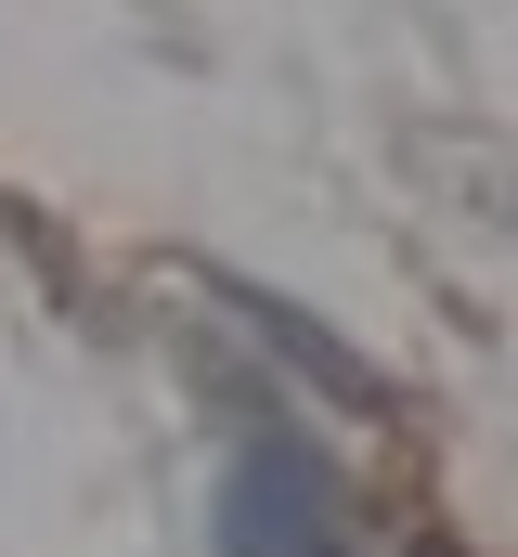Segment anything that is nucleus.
Returning a JSON list of instances; mask_svg holds the SVG:
<instances>
[{"label":"nucleus","instance_id":"obj_1","mask_svg":"<svg viewBox=\"0 0 518 557\" xmlns=\"http://www.w3.org/2000/svg\"><path fill=\"white\" fill-rule=\"evenodd\" d=\"M221 557H337V480L311 467V441L259 428L221 467Z\"/></svg>","mask_w":518,"mask_h":557},{"label":"nucleus","instance_id":"obj_2","mask_svg":"<svg viewBox=\"0 0 518 557\" xmlns=\"http://www.w3.org/2000/svg\"><path fill=\"white\" fill-rule=\"evenodd\" d=\"M221 298L247 311V324H259V337H272V350H285V363H298V376H324L337 403H363V416H388V376H377V363H363V350H350V337H324L311 311H285L272 285H234V273H221Z\"/></svg>","mask_w":518,"mask_h":557}]
</instances>
